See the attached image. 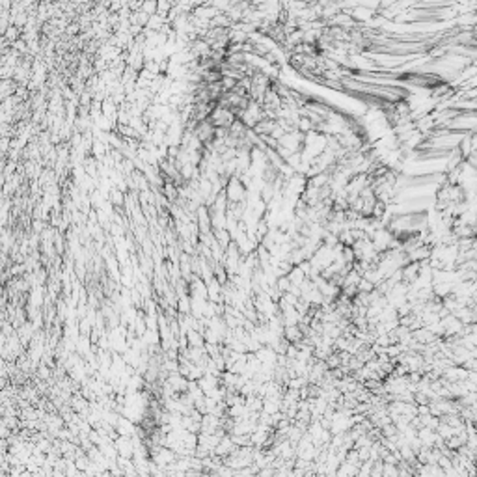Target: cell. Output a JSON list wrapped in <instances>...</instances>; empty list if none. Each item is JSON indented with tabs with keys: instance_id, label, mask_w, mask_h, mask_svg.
I'll return each mask as SVG.
<instances>
[{
	"instance_id": "cell-1",
	"label": "cell",
	"mask_w": 477,
	"mask_h": 477,
	"mask_svg": "<svg viewBox=\"0 0 477 477\" xmlns=\"http://www.w3.org/2000/svg\"><path fill=\"white\" fill-rule=\"evenodd\" d=\"M436 436H438V434H434L433 429H427V427H423L420 433H418V440L421 442V445H423V447H429V449L434 445Z\"/></svg>"
},
{
	"instance_id": "cell-2",
	"label": "cell",
	"mask_w": 477,
	"mask_h": 477,
	"mask_svg": "<svg viewBox=\"0 0 477 477\" xmlns=\"http://www.w3.org/2000/svg\"><path fill=\"white\" fill-rule=\"evenodd\" d=\"M382 477H399V468L395 464H386L382 466Z\"/></svg>"
},
{
	"instance_id": "cell-3",
	"label": "cell",
	"mask_w": 477,
	"mask_h": 477,
	"mask_svg": "<svg viewBox=\"0 0 477 477\" xmlns=\"http://www.w3.org/2000/svg\"><path fill=\"white\" fill-rule=\"evenodd\" d=\"M188 339H190V345L192 347H202V343H204V339L200 337V334L194 330L188 332Z\"/></svg>"
}]
</instances>
